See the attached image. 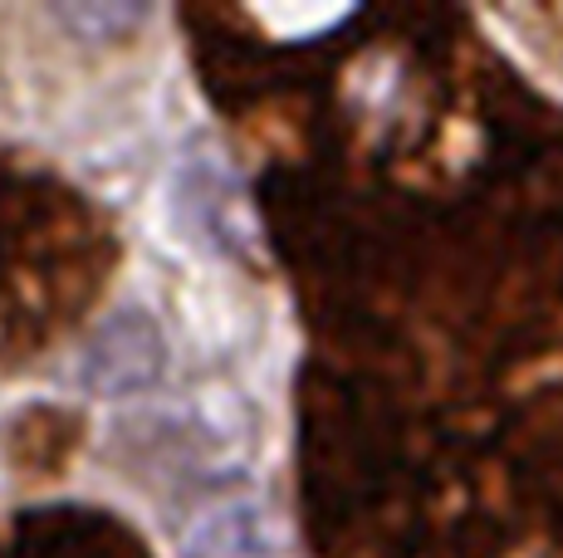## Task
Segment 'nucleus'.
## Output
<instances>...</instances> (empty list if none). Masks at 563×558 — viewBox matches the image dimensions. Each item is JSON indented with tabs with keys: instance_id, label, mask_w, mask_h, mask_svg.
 <instances>
[{
	"instance_id": "obj_2",
	"label": "nucleus",
	"mask_w": 563,
	"mask_h": 558,
	"mask_svg": "<svg viewBox=\"0 0 563 558\" xmlns=\"http://www.w3.org/2000/svg\"><path fill=\"white\" fill-rule=\"evenodd\" d=\"M181 558H279V534L255 500H231L191 524Z\"/></svg>"
},
{
	"instance_id": "obj_1",
	"label": "nucleus",
	"mask_w": 563,
	"mask_h": 558,
	"mask_svg": "<svg viewBox=\"0 0 563 558\" xmlns=\"http://www.w3.org/2000/svg\"><path fill=\"white\" fill-rule=\"evenodd\" d=\"M167 372V338L143 309H118L89 338L79 362V382L99 397H133L162 382Z\"/></svg>"
},
{
	"instance_id": "obj_3",
	"label": "nucleus",
	"mask_w": 563,
	"mask_h": 558,
	"mask_svg": "<svg viewBox=\"0 0 563 558\" xmlns=\"http://www.w3.org/2000/svg\"><path fill=\"white\" fill-rule=\"evenodd\" d=\"M64 20H79V25H133V20H137V10H99V5H93V10H64Z\"/></svg>"
}]
</instances>
